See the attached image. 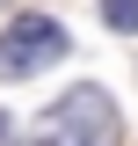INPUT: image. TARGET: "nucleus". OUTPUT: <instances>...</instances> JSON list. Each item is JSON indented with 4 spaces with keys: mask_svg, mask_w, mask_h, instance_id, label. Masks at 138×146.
I'll list each match as a JSON object with an SVG mask.
<instances>
[{
    "mask_svg": "<svg viewBox=\"0 0 138 146\" xmlns=\"http://www.w3.org/2000/svg\"><path fill=\"white\" fill-rule=\"evenodd\" d=\"M29 146H124V110H116L109 88L80 80V88H66L44 117H36Z\"/></svg>",
    "mask_w": 138,
    "mask_h": 146,
    "instance_id": "f257e3e1",
    "label": "nucleus"
},
{
    "mask_svg": "<svg viewBox=\"0 0 138 146\" xmlns=\"http://www.w3.org/2000/svg\"><path fill=\"white\" fill-rule=\"evenodd\" d=\"M73 44L66 29H58L51 15H15L7 29H0V80H36L44 66H58Z\"/></svg>",
    "mask_w": 138,
    "mask_h": 146,
    "instance_id": "f03ea898",
    "label": "nucleus"
},
{
    "mask_svg": "<svg viewBox=\"0 0 138 146\" xmlns=\"http://www.w3.org/2000/svg\"><path fill=\"white\" fill-rule=\"evenodd\" d=\"M102 22L116 36H138V0H102Z\"/></svg>",
    "mask_w": 138,
    "mask_h": 146,
    "instance_id": "7ed1b4c3",
    "label": "nucleus"
},
{
    "mask_svg": "<svg viewBox=\"0 0 138 146\" xmlns=\"http://www.w3.org/2000/svg\"><path fill=\"white\" fill-rule=\"evenodd\" d=\"M0 146H7V117H0Z\"/></svg>",
    "mask_w": 138,
    "mask_h": 146,
    "instance_id": "20e7f679",
    "label": "nucleus"
}]
</instances>
